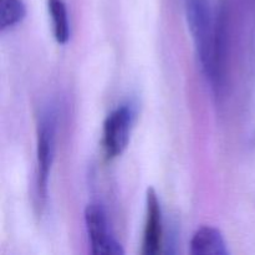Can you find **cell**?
Listing matches in <instances>:
<instances>
[{"label": "cell", "mask_w": 255, "mask_h": 255, "mask_svg": "<svg viewBox=\"0 0 255 255\" xmlns=\"http://www.w3.org/2000/svg\"><path fill=\"white\" fill-rule=\"evenodd\" d=\"M133 125V111L128 106H120L107 116L104 124L102 146L107 158L121 156L127 148Z\"/></svg>", "instance_id": "1"}, {"label": "cell", "mask_w": 255, "mask_h": 255, "mask_svg": "<svg viewBox=\"0 0 255 255\" xmlns=\"http://www.w3.org/2000/svg\"><path fill=\"white\" fill-rule=\"evenodd\" d=\"M85 223L91 242V251L96 255L124 254L121 244L111 236L104 208L99 204H89L85 209Z\"/></svg>", "instance_id": "2"}, {"label": "cell", "mask_w": 255, "mask_h": 255, "mask_svg": "<svg viewBox=\"0 0 255 255\" xmlns=\"http://www.w3.org/2000/svg\"><path fill=\"white\" fill-rule=\"evenodd\" d=\"M55 122L51 117L40 121L37 127V194L40 199L46 198L47 182L54 161Z\"/></svg>", "instance_id": "3"}, {"label": "cell", "mask_w": 255, "mask_h": 255, "mask_svg": "<svg viewBox=\"0 0 255 255\" xmlns=\"http://www.w3.org/2000/svg\"><path fill=\"white\" fill-rule=\"evenodd\" d=\"M146 223H144L142 254L157 255L161 253L163 244V222L158 197L153 188L147 189Z\"/></svg>", "instance_id": "4"}, {"label": "cell", "mask_w": 255, "mask_h": 255, "mask_svg": "<svg viewBox=\"0 0 255 255\" xmlns=\"http://www.w3.org/2000/svg\"><path fill=\"white\" fill-rule=\"evenodd\" d=\"M191 253L194 255H227L226 242L221 232L213 227H201L191 239Z\"/></svg>", "instance_id": "5"}, {"label": "cell", "mask_w": 255, "mask_h": 255, "mask_svg": "<svg viewBox=\"0 0 255 255\" xmlns=\"http://www.w3.org/2000/svg\"><path fill=\"white\" fill-rule=\"evenodd\" d=\"M50 16L52 21V32L59 44H66L70 37V24L66 5L62 0H47Z\"/></svg>", "instance_id": "6"}, {"label": "cell", "mask_w": 255, "mask_h": 255, "mask_svg": "<svg viewBox=\"0 0 255 255\" xmlns=\"http://www.w3.org/2000/svg\"><path fill=\"white\" fill-rule=\"evenodd\" d=\"M26 10L21 0H0V29L1 31L22 21Z\"/></svg>", "instance_id": "7"}]
</instances>
